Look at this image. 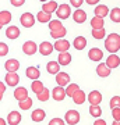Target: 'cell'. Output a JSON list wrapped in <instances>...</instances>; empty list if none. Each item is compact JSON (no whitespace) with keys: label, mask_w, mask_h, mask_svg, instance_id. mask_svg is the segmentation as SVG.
Listing matches in <instances>:
<instances>
[{"label":"cell","mask_w":120,"mask_h":125,"mask_svg":"<svg viewBox=\"0 0 120 125\" xmlns=\"http://www.w3.org/2000/svg\"><path fill=\"white\" fill-rule=\"evenodd\" d=\"M73 100H74L76 104H82V103L87 100V96H85V93L81 89H78L76 93L73 94Z\"/></svg>","instance_id":"obj_25"},{"label":"cell","mask_w":120,"mask_h":125,"mask_svg":"<svg viewBox=\"0 0 120 125\" xmlns=\"http://www.w3.org/2000/svg\"><path fill=\"white\" fill-rule=\"evenodd\" d=\"M4 92H6V83H3L0 81V93H4Z\"/></svg>","instance_id":"obj_47"},{"label":"cell","mask_w":120,"mask_h":125,"mask_svg":"<svg viewBox=\"0 0 120 125\" xmlns=\"http://www.w3.org/2000/svg\"><path fill=\"white\" fill-rule=\"evenodd\" d=\"M78 89H80V86L77 85V83H68L67 85V89H66V94L68 97H73V94L76 93Z\"/></svg>","instance_id":"obj_34"},{"label":"cell","mask_w":120,"mask_h":125,"mask_svg":"<svg viewBox=\"0 0 120 125\" xmlns=\"http://www.w3.org/2000/svg\"><path fill=\"white\" fill-rule=\"evenodd\" d=\"M9 53V46L3 43V42H0V57H3L6 54Z\"/></svg>","instance_id":"obj_41"},{"label":"cell","mask_w":120,"mask_h":125,"mask_svg":"<svg viewBox=\"0 0 120 125\" xmlns=\"http://www.w3.org/2000/svg\"><path fill=\"white\" fill-rule=\"evenodd\" d=\"M20 22L24 28H31L34 27V24H35V17L32 15L31 13H24L21 14V17H20Z\"/></svg>","instance_id":"obj_4"},{"label":"cell","mask_w":120,"mask_h":125,"mask_svg":"<svg viewBox=\"0 0 120 125\" xmlns=\"http://www.w3.org/2000/svg\"><path fill=\"white\" fill-rule=\"evenodd\" d=\"M112 117H113L115 121L120 120V107H113L112 108Z\"/></svg>","instance_id":"obj_42"},{"label":"cell","mask_w":120,"mask_h":125,"mask_svg":"<svg viewBox=\"0 0 120 125\" xmlns=\"http://www.w3.org/2000/svg\"><path fill=\"white\" fill-rule=\"evenodd\" d=\"M53 46L54 50H57V52H68V49H70V43L66 39H56V43Z\"/></svg>","instance_id":"obj_11"},{"label":"cell","mask_w":120,"mask_h":125,"mask_svg":"<svg viewBox=\"0 0 120 125\" xmlns=\"http://www.w3.org/2000/svg\"><path fill=\"white\" fill-rule=\"evenodd\" d=\"M46 70H48L49 74H54L56 75L60 71V64H59V61H49L46 64Z\"/></svg>","instance_id":"obj_24"},{"label":"cell","mask_w":120,"mask_h":125,"mask_svg":"<svg viewBox=\"0 0 120 125\" xmlns=\"http://www.w3.org/2000/svg\"><path fill=\"white\" fill-rule=\"evenodd\" d=\"M60 28H63V24L60 22V20H50L49 21L50 31H56V29H60Z\"/></svg>","instance_id":"obj_39"},{"label":"cell","mask_w":120,"mask_h":125,"mask_svg":"<svg viewBox=\"0 0 120 125\" xmlns=\"http://www.w3.org/2000/svg\"><path fill=\"white\" fill-rule=\"evenodd\" d=\"M88 57L91 58V61H101L103 58V52L98 47H93L88 52Z\"/></svg>","instance_id":"obj_10"},{"label":"cell","mask_w":120,"mask_h":125,"mask_svg":"<svg viewBox=\"0 0 120 125\" xmlns=\"http://www.w3.org/2000/svg\"><path fill=\"white\" fill-rule=\"evenodd\" d=\"M54 50V46L50 43V42H42L39 46H38V52H39L42 56H49L52 54V52Z\"/></svg>","instance_id":"obj_7"},{"label":"cell","mask_w":120,"mask_h":125,"mask_svg":"<svg viewBox=\"0 0 120 125\" xmlns=\"http://www.w3.org/2000/svg\"><path fill=\"white\" fill-rule=\"evenodd\" d=\"M89 114L91 117H95V118H99V117L102 115V108L99 104H91V107H89Z\"/></svg>","instance_id":"obj_30"},{"label":"cell","mask_w":120,"mask_h":125,"mask_svg":"<svg viewBox=\"0 0 120 125\" xmlns=\"http://www.w3.org/2000/svg\"><path fill=\"white\" fill-rule=\"evenodd\" d=\"M106 64L110 70L112 68H117L120 65V57L116 53H110V56H109L107 60H106Z\"/></svg>","instance_id":"obj_12"},{"label":"cell","mask_w":120,"mask_h":125,"mask_svg":"<svg viewBox=\"0 0 120 125\" xmlns=\"http://www.w3.org/2000/svg\"><path fill=\"white\" fill-rule=\"evenodd\" d=\"M73 18H74V21L77 24H82L87 21V13H85L84 10L81 9H77L74 13H73Z\"/></svg>","instance_id":"obj_14"},{"label":"cell","mask_w":120,"mask_h":125,"mask_svg":"<svg viewBox=\"0 0 120 125\" xmlns=\"http://www.w3.org/2000/svg\"><path fill=\"white\" fill-rule=\"evenodd\" d=\"M40 1H43V3H46V1H49V0H40Z\"/></svg>","instance_id":"obj_52"},{"label":"cell","mask_w":120,"mask_h":125,"mask_svg":"<svg viewBox=\"0 0 120 125\" xmlns=\"http://www.w3.org/2000/svg\"><path fill=\"white\" fill-rule=\"evenodd\" d=\"M110 107H120V96H113L110 99Z\"/></svg>","instance_id":"obj_40"},{"label":"cell","mask_w":120,"mask_h":125,"mask_svg":"<svg viewBox=\"0 0 120 125\" xmlns=\"http://www.w3.org/2000/svg\"><path fill=\"white\" fill-rule=\"evenodd\" d=\"M96 74H98L99 76H102V78L109 76L110 75V68L107 67L106 62H102V64H99L98 67H96Z\"/></svg>","instance_id":"obj_19"},{"label":"cell","mask_w":120,"mask_h":125,"mask_svg":"<svg viewBox=\"0 0 120 125\" xmlns=\"http://www.w3.org/2000/svg\"><path fill=\"white\" fill-rule=\"evenodd\" d=\"M14 97L17 99L18 102H21V100L28 97V90L24 86H20V88H17V89L14 90Z\"/></svg>","instance_id":"obj_20"},{"label":"cell","mask_w":120,"mask_h":125,"mask_svg":"<svg viewBox=\"0 0 120 125\" xmlns=\"http://www.w3.org/2000/svg\"><path fill=\"white\" fill-rule=\"evenodd\" d=\"M109 13H110V11L107 9V6H105V4H99V6L95 7V15H98V17L103 18V17H106Z\"/></svg>","instance_id":"obj_26"},{"label":"cell","mask_w":120,"mask_h":125,"mask_svg":"<svg viewBox=\"0 0 120 125\" xmlns=\"http://www.w3.org/2000/svg\"><path fill=\"white\" fill-rule=\"evenodd\" d=\"M25 75H27L29 79L34 81V79H38V78L40 76V72L36 67H28L27 71H25Z\"/></svg>","instance_id":"obj_23"},{"label":"cell","mask_w":120,"mask_h":125,"mask_svg":"<svg viewBox=\"0 0 120 125\" xmlns=\"http://www.w3.org/2000/svg\"><path fill=\"white\" fill-rule=\"evenodd\" d=\"M70 3L73 7H76V9H80V6H82L84 3V0H70Z\"/></svg>","instance_id":"obj_43"},{"label":"cell","mask_w":120,"mask_h":125,"mask_svg":"<svg viewBox=\"0 0 120 125\" xmlns=\"http://www.w3.org/2000/svg\"><path fill=\"white\" fill-rule=\"evenodd\" d=\"M64 122H66V121L60 120V118H53V120H50V122H49V124H50V125H54V124L62 125V124H64Z\"/></svg>","instance_id":"obj_45"},{"label":"cell","mask_w":120,"mask_h":125,"mask_svg":"<svg viewBox=\"0 0 120 125\" xmlns=\"http://www.w3.org/2000/svg\"><path fill=\"white\" fill-rule=\"evenodd\" d=\"M56 82H57V85H60V86H67L70 83V75L66 74V72L59 71L57 74H56Z\"/></svg>","instance_id":"obj_9"},{"label":"cell","mask_w":120,"mask_h":125,"mask_svg":"<svg viewBox=\"0 0 120 125\" xmlns=\"http://www.w3.org/2000/svg\"><path fill=\"white\" fill-rule=\"evenodd\" d=\"M66 89H64V86H56L53 90H52V97L56 100V102H62V100H64V97H66Z\"/></svg>","instance_id":"obj_6"},{"label":"cell","mask_w":120,"mask_h":125,"mask_svg":"<svg viewBox=\"0 0 120 125\" xmlns=\"http://www.w3.org/2000/svg\"><path fill=\"white\" fill-rule=\"evenodd\" d=\"M1 99H3V93H0V102H1Z\"/></svg>","instance_id":"obj_51"},{"label":"cell","mask_w":120,"mask_h":125,"mask_svg":"<svg viewBox=\"0 0 120 125\" xmlns=\"http://www.w3.org/2000/svg\"><path fill=\"white\" fill-rule=\"evenodd\" d=\"M4 68H6V71L17 72V71H18V68H20V62H18L15 58H10V60H7V61H6Z\"/></svg>","instance_id":"obj_13"},{"label":"cell","mask_w":120,"mask_h":125,"mask_svg":"<svg viewBox=\"0 0 120 125\" xmlns=\"http://www.w3.org/2000/svg\"><path fill=\"white\" fill-rule=\"evenodd\" d=\"M105 124H106V122H105L103 120H96L95 121V125H105Z\"/></svg>","instance_id":"obj_48"},{"label":"cell","mask_w":120,"mask_h":125,"mask_svg":"<svg viewBox=\"0 0 120 125\" xmlns=\"http://www.w3.org/2000/svg\"><path fill=\"white\" fill-rule=\"evenodd\" d=\"M1 27H3V25H1V24H0V29H1Z\"/></svg>","instance_id":"obj_53"},{"label":"cell","mask_w":120,"mask_h":125,"mask_svg":"<svg viewBox=\"0 0 120 125\" xmlns=\"http://www.w3.org/2000/svg\"><path fill=\"white\" fill-rule=\"evenodd\" d=\"M22 52L27 56H32V54H35L38 52V45L35 42H32V40H28V42H25L22 45Z\"/></svg>","instance_id":"obj_5"},{"label":"cell","mask_w":120,"mask_h":125,"mask_svg":"<svg viewBox=\"0 0 120 125\" xmlns=\"http://www.w3.org/2000/svg\"><path fill=\"white\" fill-rule=\"evenodd\" d=\"M113 124H115V125H120V120L119 121H113Z\"/></svg>","instance_id":"obj_50"},{"label":"cell","mask_w":120,"mask_h":125,"mask_svg":"<svg viewBox=\"0 0 120 125\" xmlns=\"http://www.w3.org/2000/svg\"><path fill=\"white\" fill-rule=\"evenodd\" d=\"M10 3H11L14 7H21V6L25 3V0H10Z\"/></svg>","instance_id":"obj_44"},{"label":"cell","mask_w":120,"mask_h":125,"mask_svg":"<svg viewBox=\"0 0 120 125\" xmlns=\"http://www.w3.org/2000/svg\"><path fill=\"white\" fill-rule=\"evenodd\" d=\"M21 122V114L18 111H11L9 113V117H7V124L10 125H18Z\"/></svg>","instance_id":"obj_15"},{"label":"cell","mask_w":120,"mask_h":125,"mask_svg":"<svg viewBox=\"0 0 120 125\" xmlns=\"http://www.w3.org/2000/svg\"><path fill=\"white\" fill-rule=\"evenodd\" d=\"M10 21H11V13L7 11V10L0 11V24L1 25H7V24H10Z\"/></svg>","instance_id":"obj_31"},{"label":"cell","mask_w":120,"mask_h":125,"mask_svg":"<svg viewBox=\"0 0 120 125\" xmlns=\"http://www.w3.org/2000/svg\"><path fill=\"white\" fill-rule=\"evenodd\" d=\"M74 47L77 50H82L85 49V46H87V39H85L84 36H77L76 39H74Z\"/></svg>","instance_id":"obj_27"},{"label":"cell","mask_w":120,"mask_h":125,"mask_svg":"<svg viewBox=\"0 0 120 125\" xmlns=\"http://www.w3.org/2000/svg\"><path fill=\"white\" fill-rule=\"evenodd\" d=\"M36 97H38V100H39V102H46V100H48V99L50 97V92H49V89H48V88H45V89L42 90V92H40L39 94H36Z\"/></svg>","instance_id":"obj_38"},{"label":"cell","mask_w":120,"mask_h":125,"mask_svg":"<svg viewBox=\"0 0 120 125\" xmlns=\"http://www.w3.org/2000/svg\"><path fill=\"white\" fill-rule=\"evenodd\" d=\"M88 100H89V104H101V102H102V94L98 90H92L88 94Z\"/></svg>","instance_id":"obj_16"},{"label":"cell","mask_w":120,"mask_h":125,"mask_svg":"<svg viewBox=\"0 0 120 125\" xmlns=\"http://www.w3.org/2000/svg\"><path fill=\"white\" fill-rule=\"evenodd\" d=\"M66 118H64V121H66V124H68V125H76V124H78L80 122V118H81V115H80V113L77 111V110H68V111L66 113Z\"/></svg>","instance_id":"obj_2"},{"label":"cell","mask_w":120,"mask_h":125,"mask_svg":"<svg viewBox=\"0 0 120 125\" xmlns=\"http://www.w3.org/2000/svg\"><path fill=\"white\" fill-rule=\"evenodd\" d=\"M56 15L59 20H66L71 15V7L68 4H60L56 10Z\"/></svg>","instance_id":"obj_3"},{"label":"cell","mask_w":120,"mask_h":125,"mask_svg":"<svg viewBox=\"0 0 120 125\" xmlns=\"http://www.w3.org/2000/svg\"><path fill=\"white\" fill-rule=\"evenodd\" d=\"M6 36H7L9 39H11V40L17 39L18 36H20V28H17L15 25L9 27L7 29H6Z\"/></svg>","instance_id":"obj_17"},{"label":"cell","mask_w":120,"mask_h":125,"mask_svg":"<svg viewBox=\"0 0 120 125\" xmlns=\"http://www.w3.org/2000/svg\"><path fill=\"white\" fill-rule=\"evenodd\" d=\"M85 1H87L89 6H95V4H98L99 3V0H85Z\"/></svg>","instance_id":"obj_46"},{"label":"cell","mask_w":120,"mask_h":125,"mask_svg":"<svg viewBox=\"0 0 120 125\" xmlns=\"http://www.w3.org/2000/svg\"><path fill=\"white\" fill-rule=\"evenodd\" d=\"M4 81H6V85H9V86H17L18 82H20V76H18L17 72H10V71H7Z\"/></svg>","instance_id":"obj_8"},{"label":"cell","mask_w":120,"mask_h":125,"mask_svg":"<svg viewBox=\"0 0 120 125\" xmlns=\"http://www.w3.org/2000/svg\"><path fill=\"white\" fill-rule=\"evenodd\" d=\"M66 33H67V31H66L64 27L60 28V29H56V31H50V36H52L53 39H62V38L66 36Z\"/></svg>","instance_id":"obj_33"},{"label":"cell","mask_w":120,"mask_h":125,"mask_svg":"<svg viewBox=\"0 0 120 125\" xmlns=\"http://www.w3.org/2000/svg\"><path fill=\"white\" fill-rule=\"evenodd\" d=\"M52 14H49V13H46V11H39V13L36 14V20L39 21V22H42V24H46V22H49L50 20H52Z\"/></svg>","instance_id":"obj_29"},{"label":"cell","mask_w":120,"mask_h":125,"mask_svg":"<svg viewBox=\"0 0 120 125\" xmlns=\"http://www.w3.org/2000/svg\"><path fill=\"white\" fill-rule=\"evenodd\" d=\"M31 89H32V92H34L35 94H39L40 92L45 89V86H43V83H42L40 81L34 79L32 81V83H31Z\"/></svg>","instance_id":"obj_28"},{"label":"cell","mask_w":120,"mask_h":125,"mask_svg":"<svg viewBox=\"0 0 120 125\" xmlns=\"http://www.w3.org/2000/svg\"><path fill=\"white\" fill-rule=\"evenodd\" d=\"M105 47L109 53H117L120 50V35L119 33H110L105 40Z\"/></svg>","instance_id":"obj_1"},{"label":"cell","mask_w":120,"mask_h":125,"mask_svg":"<svg viewBox=\"0 0 120 125\" xmlns=\"http://www.w3.org/2000/svg\"><path fill=\"white\" fill-rule=\"evenodd\" d=\"M103 25H105V21H103L102 17L95 15V17L91 20V27H92V29H96V28H103Z\"/></svg>","instance_id":"obj_32"},{"label":"cell","mask_w":120,"mask_h":125,"mask_svg":"<svg viewBox=\"0 0 120 125\" xmlns=\"http://www.w3.org/2000/svg\"><path fill=\"white\" fill-rule=\"evenodd\" d=\"M18 106H20V108H21V110H28V108H31L32 99L31 97L24 99V100H21V102H18Z\"/></svg>","instance_id":"obj_35"},{"label":"cell","mask_w":120,"mask_h":125,"mask_svg":"<svg viewBox=\"0 0 120 125\" xmlns=\"http://www.w3.org/2000/svg\"><path fill=\"white\" fill-rule=\"evenodd\" d=\"M46 117V114H45V111L42 110V108H36V110H34L31 114V118L34 122H40V121H43V118Z\"/></svg>","instance_id":"obj_22"},{"label":"cell","mask_w":120,"mask_h":125,"mask_svg":"<svg viewBox=\"0 0 120 125\" xmlns=\"http://www.w3.org/2000/svg\"><path fill=\"white\" fill-rule=\"evenodd\" d=\"M42 10L46 11V13H49V14H53V13H56V10H57V3L53 1V0H49V1H46V3L42 6Z\"/></svg>","instance_id":"obj_21"},{"label":"cell","mask_w":120,"mask_h":125,"mask_svg":"<svg viewBox=\"0 0 120 125\" xmlns=\"http://www.w3.org/2000/svg\"><path fill=\"white\" fill-rule=\"evenodd\" d=\"M106 35L105 32V28H96V29H92V36L95 39H103Z\"/></svg>","instance_id":"obj_36"},{"label":"cell","mask_w":120,"mask_h":125,"mask_svg":"<svg viewBox=\"0 0 120 125\" xmlns=\"http://www.w3.org/2000/svg\"><path fill=\"white\" fill-rule=\"evenodd\" d=\"M109 14H110V20L113 22H120V9L119 7H115Z\"/></svg>","instance_id":"obj_37"},{"label":"cell","mask_w":120,"mask_h":125,"mask_svg":"<svg viewBox=\"0 0 120 125\" xmlns=\"http://www.w3.org/2000/svg\"><path fill=\"white\" fill-rule=\"evenodd\" d=\"M57 61H59L60 65H68L71 62V54L68 53V52H60Z\"/></svg>","instance_id":"obj_18"},{"label":"cell","mask_w":120,"mask_h":125,"mask_svg":"<svg viewBox=\"0 0 120 125\" xmlns=\"http://www.w3.org/2000/svg\"><path fill=\"white\" fill-rule=\"evenodd\" d=\"M4 124H6V121L3 118H0V125H4Z\"/></svg>","instance_id":"obj_49"}]
</instances>
